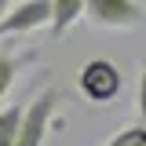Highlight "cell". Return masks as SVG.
<instances>
[{
  "label": "cell",
  "mask_w": 146,
  "mask_h": 146,
  "mask_svg": "<svg viewBox=\"0 0 146 146\" xmlns=\"http://www.w3.org/2000/svg\"><path fill=\"white\" fill-rule=\"evenodd\" d=\"M58 102H62V91L55 84L40 88L33 99H26V113H22V124H18L15 146H44L48 143V135L62 124Z\"/></svg>",
  "instance_id": "1"
},
{
  "label": "cell",
  "mask_w": 146,
  "mask_h": 146,
  "mask_svg": "<svg viewBox=\"0 0 146 146\" xmlns=\"http://www.w3.org/2000/svg\"><path fill=\"white\" fill-rule=\"evenodd\" d=\"M77 88H80V95L88 99V102H99V106H106V102H113L117 95H121V88H124V73H121V66L113 62V58H88L84 66H80V73H77Z\"/></svg>",
  "instance_id": "2"
},
{
  "label": "cell",
  "mask_w": 146,
  "mask_h": 146,
  "mask_svg": "<svg viewBox=\"0 0 146 146\" xmlns=\"http://www.w3.org/2000/svg\"><path fill=\"white\" fill-rule=\"evenodd\" d=\"M84 18L102 29H139L146 26L143 0H88Z\"/></svg>",
  "instance_id": "3"
},
{
  "label": "cell",
  "mask_w": 146,
  "mask_h": 146,
  "mask_svg": "<svg viewBox=\"0 0 146 146\" xmlns=\"http://www.w3.org/2000/svg\"><path fill=\"white\" fill-rule=\"evenodd\" d=\"M51 29V0H18L0 18V36H18L33 29Z\"/></svg>",
  "instance_id": "4"
},
{
  "label": "cell",
  "mask_w": 146,
  "mask_h": 146,
  "mask_svg": "<svg viewBox=\"0 0 146 146\" xmlns=\"http://www.w3.org/2000/svg\"><path fill=\"white\" fill-rule=\"evenodd\" d=\"M29 62H36V51H15V48H0V102L4 95L15 88L18 73L26 70Z\"/></svg>",
  "instance_id": "5"
},
{
  "label": "cell",
  "mask_w": 146,
  "mask_h": 146,
  "mask_svg": "<svg viewBox=\"0 0 146 146\" xmlns=\"http://www.w3.org/2000/svg\"><path fill=\"white\" fill-rule=\"evenodd\" d=\"M88 0H51V36H62L73 22L84 18Z\"/></svg>",
  "instance_id": "6"
},
{
  "label": "cell",
  "mask_w": 146,
  "mask_h": 146,
  "mask_svg": "<svg viewBox=\"0 0 146 146\" xmlns=\"http://www.w3.org/2000/svg\"><path fill=\"white\" fill-rule=\"evenodd\" d=\"M22 113H26V102H7V106H0V146H15Z\"/></svg>",
  "instance_id": "7"
},
{
  "label": "cell",
  "mask_w": 146,
  "mask_h": 146,
  "mask_svg": "<svg viewBox=\"0 0 146 146\" xmlns=\"http://www.w3.org/2000/svg\"><path fill=\"white\" fill-rule=\"evenodd\" d=\"M106 146H146V121L121 128V131H117V135H113Z\"/></svg>",
  "instance_id": "8"
},
{
  "label": "cell",
  "mask_w": 146,
  "mask_h": 146,
  "mask_svg": "<svg viewBox=\"0 0 146 146\" xmlns=\"http://www.w3.org/2000/svg\"><path fill=\"white\" fill-rule=\"evenodd\" d=\"M135 110H139V121H146V58L139 62V91H135Z\"/></svg>",
  "instance_id": "9"
},
{
  "label": "cell",
  "mask_w": 146,
  "mask_h": 146,
  "mask_svg": "<svg viewBox=\"0 0 146 146\" xmlns=\"http://www.w3.org/2000/svg\"><path fill=\"white\" fill-rule=\"evenodd\" d=\"M11 4H15V0H0V18L7 15V7H11Z\"/></svg>",
  "instance_id": "10"
}]
</instances>
